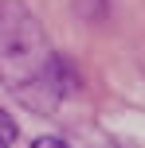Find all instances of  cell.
<instances>
[{
    "label": "cell",
    "instance_id": "1",
    "mask_svg": "<svg viewBox=\"0 0 145 148\" xmlns=\"http://www.w3.org/2000/svg\"><path fill=\"white\" fill-rule=\"evenodd\" d=\"M0 86L31 109H55L67 94V66L24 0H0Z\"/></svg>",
    "mask_w": 145,
    "mask_h": 148
},
{
    "label": "cell",
    "instance_id": "2",
    "mask_svg": "<svg viewBox=\"0 0 145 148\" xmlns=\"http://www.w3.org/2000/svg\"><path fill=\"white\" fill-rule=\"evenodd\" d=\"M16 136H20V129H16V117L0 109V148H12V144H16Z\"/></svg>",
    "mask_w": 145,
    "mask_h": 148
},
{
    "label": "cell",
    "instance_id": "3",
    "mask_svg": "<svg viewBox=\"0 0 145 148\" xmlns=\"http://www.w3.org/2000/svg\"><path fill=\"white\" fill-rule=\"evenodd\" d=\"M31 148H71V144H67V140H59V136H39Z\"/></svg>",
    "mask_w": 145,
    "mask_h": 148
},
{
    "label": "cell",
    "instance_id": "4",
    "mask_svg": "<svg viewBox=\"0 0 145 148\" xmlns=\"http://www.w3.org/2000/svg\"><path fill=\"white\" fill-rule=\"evenodd\" d=\"M90 148H118V144H110V140H94Z\"/></svg>",
    "mask_w": 145,
    "mask_h": 148
}]
</instances>
